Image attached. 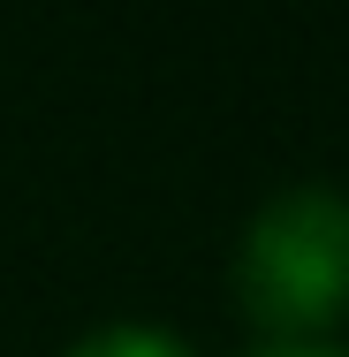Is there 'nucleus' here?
<instances>
[{
  "label": "nucleus",
  "mask_w": 349,
  "mask_h": 357,
  "mask_svg": "<svg viewBox=\"0 0 349 357\" xmlns=\"http://www.w3.org/2000/svg\"><path fill=\"white\" fill-rule=\"evenodd\" d=\"M235 304L274 342H327L349 312V190L281 183L235 236Z\"/></svg>",
  "instance_id": "f257e3e1"
},
{
  "label": "nucleus",
  "mask_w": 349,
  "mask_h": 357,
  "mask_svg": "<svg viewBox=\"0 0 349 357\" xmlns=\"http://www.w3.org/2000/svg\"><path fill=\"white\" fill-rule=\"evenodd\" d=\"M61 357H198V350L175 327H160V319H107V327L76 335Z\"/></svg>",
  "instance_id": "f03ea898"
},
{
  "label": "nucleus",
  "mask_w": 349,
  "mask_h": 357,
  "mask_svg": "<svg viewBox=\"0 0 349 357\" xmlns=\"http://www.w3.org/2000/svg\"><path fill=\"white\" fill-rule=\"evenodd\" d=\"M251 357H349L342 342H266V350H251Z\"/></svg>",
  "instance_id": "7ed1b4c3"
}]
</instances>
